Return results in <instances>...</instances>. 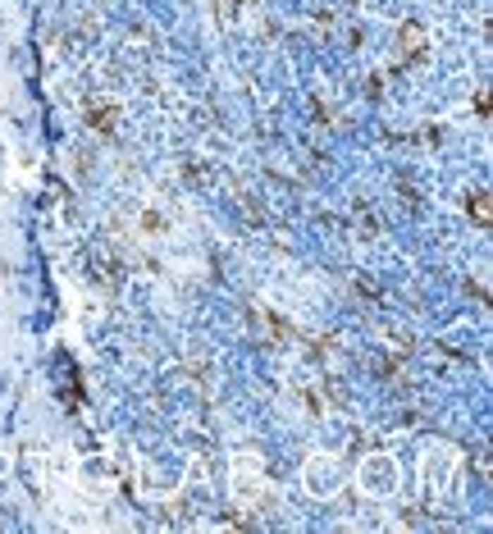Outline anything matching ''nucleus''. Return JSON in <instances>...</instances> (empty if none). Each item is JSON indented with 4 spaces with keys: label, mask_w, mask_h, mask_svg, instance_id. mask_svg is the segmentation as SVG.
Segmentation results:
<instances>
[{
    "label": "nucleus",
    "mask_w": 493,
    "mask_h": 534,
    "mask_svg": "<svg viewBox=\"0 0 493 534\" xmlns=\"http://www.w3.org/2000/svg\"><path fill=\"white\" fill-rule=\"evenodd\" d=\"M470 215H475V224H489V197H485V192L470 197Z\"/></svg>",
    "instance_id": "2"
},
{
    "label": "nucleus",
    "mask_w": 493,
    "mask_h": 534,
    "mask_svg": "<svg viewBox=\"0 0 493 534\" xmlns=\"http://www.w3.org/2000/svg\"><path fill=\"white\" fill-rule=\"evenodd\" d=\"M398 51L407 55V60H415V55L425 51V28H420V23H407V28L398 32Z\"/></svg>",
    "instance_id": "1"
}]
</instances>
